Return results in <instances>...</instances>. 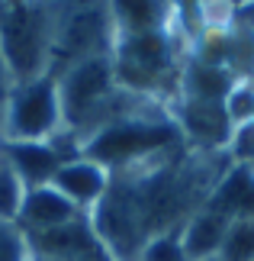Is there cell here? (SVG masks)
<instances>
[{
  "instance_id": "13",
  "label": "cell",
  "mask_w": 254,
  "mask_h": 261,
  "mask_svg": "<svg viewBox=\"0 0 254 261\" xmlns=\"http://www.w3.org/2000/svg\"><path fill=\"white\" fill-rule=\"evenodd\" d=\"M4 152L10 158V165L16 168V174L23 177L26 190L52 184L55 171L65 162V158L58 155L48 142H16V145H4Z\"/></svg>"
},
{
  "instance_id": "6",
  "label": "cell",
  "mask_w": 254,
  "mask_h": 261,
  "mask_svg": "<svg viewBox=\"0 0 254 261\" xmlns=\"http://www.w3.org/2000/svg\"><path fill=\"white\" fill-rule=\"evenodd\" d=\"M171 116L184 136V142L200 152H222L232 142V123L225 116L222 103L209 100H190V97H174L171 100Z\"/></svg>"
},
{
  "instance_id": "14",
  "label": "cell",
  "mask_w": 254,
  "mask_h": 261,
  "mask_svg": "<svg viewBox=\"0 0 254 261\" xmlns=\"http://www.w3.org/2000/svg\"><path fill=\"white\" fill-rule=\"evenodd\" d=\"M209 210L229 216V219H241V216H254V174L248 165H232L225 177L216 184L209 197Z\"/></svg>"
},
{
  "instance_id": "15",
  "label": "cell",
  "mask_w": 254,
  "mask_h": 261,
  "mask_svg": "<svg viewBox=\"0 0 254 261\" xmlns=\"http://www.w3.org/2000/svg\"><path fill=\"white\" fill-rule=\"evenodd\" d=\"M23 200H26V184L16 174V168L10 165L4 145H0V219H13L16 223Z\"/></svg>"
},
{
  "instance_id": "25",
  "label": "cell",
  "mask_w": 254,
  "mask_h": 261,
  "mask_svg": "<svg viewBox=\"0 0 254 261\" xmlns=\"http://www.w3.org/2000/svg\"><path fill=\"white\" fill-rule=\"evenodd\" d=\"M0 103H4V94H0Z\"/></svg>"
},
{
  "instance_id": "9",
  "label": "cell",
  "mask_w": 254,
  "mask_h": 261,
  "mask_svg": "<svg viewBox=\"0 0 254 261\" xmlns=\"http://www.w3.org/2000/svg\"><path fill=\"white\" fill-rule=\"evenodd\" d=\"M109 16H113V39H119L171 29L180 19V10L174 0H109Z\"/></svg>"
},
{
  "instance_id": "7",
  "label": "cell",
  "mask_w": 254,
  "mask_h": 261,
  "mask_svg": "<svg viewBox=\"0 0 254 261\" xmlns=\"http://www.w3.org/2000/svg\"><path fill=\"white\" fill-rule=\"evenodd\" d=\"M26 239L33 261H109L87 216H77L48 232H26Z\"/></svg>"
},
{
  "instance_id": "2",
  "label": "cell",
  "mask_w": 254,
  "mask_h": 261,
  "mask_svg": "<svg viewBox=\"0 0 254 261\" xmlns=\"http://www.w3.org/2000/svg\"><path fill=\"white\" fill-rule=\"evenodd\" d=\"M187 145L180 129L171 116V107L164 110H148V113H135L126 119H116L97 136H90L80 155L94 158L106 168V171H119V168L138 165L151 155L171 152V148Z\"/></svg>"
},
{
  "instance_id": "8",
  "label": "cell",
  "mask_w": 254,
  "mask_h": 261,
  "mask_svg": "<svg viewBox=\"0 0 254 261\" xmlns=\"http://www.w3.org/2000/svg\"><path fill=\"white\" fill-rule=\"evenodd\" d=\"M52 187L58 194H65L80 213H90V210L100 203V197L106 194L109 171L100 162H94V158L77 155V158L62 162V168H58L55 177H52Z\"/></svg>"
},
{
  "instance_id": "21",
  "label": "cell",
  "mask_w": 254,
  "mask_h": 261,
  "mask_svg": "<svg viewBox=\"0 0 254 261\" xmlns=\"http://www.w3.org/2000/svg\"><path fill=\"white\" fill-rule=\"evenodd\" d=\"M235 26H241V29H248V33H254V0H241V4H238Z\"/></svg>"
},
{
  "instance_id": "17",
  "label": "cell",
  "mask_w": 254,
  "mask_h": 261,
  "mask_svg": "<svg viewBox=\"0 0 254 261\" xmlns=\"http://www.w3.org/2000/svg\"><path fill=\"white\" fill-rule=\"evenodd\" d=\"M225 116H229V123L232 129H238V126H245L254 119V81L251 77H238L235 84H232V90L225 94Z\"/></svg>"
},
{
  "instance_id": "23",
  "label": "cell",
  "mask_w": 254,
  "mask_h": 261,
  "mask_svg": "<svg viewBox=\"0 0 254 261\" xmlns=\"http://www.w3.org/2000/svg\"><path fill=\"white\" fill-rule=\"evenodd\" d=\"M248 77H251V81H254V71H251V74H248Z\"/></svg>"
},
{
  "instance_id": "3",
  "label": "cell",
  "mask_w": 254,
  "mask_h": 261,
  "mask_svg": "<svg viewBox=\"0 0 254 261\" xmlns=\"http://www.w3.org/2000/svg\"><path fill=\"white\" fill-rule=\"evenodd\" d=\"M55 45V7L19 0L0 16V55L10 84H26L48 74Z\"/></svg>"
},
{
  "instance_id": "16",
  "label": "cell",
  "mask_w": 254,
  "mask_h": 261,
  "mask_svg": "<svg viewBox=\"0 0 254 261\" xmlns=\"http://www.w3.org/2000/svg\"><path fill=\"white\" fill-rule=\"evenodd\" d=\"M216 258H222V261H254V216L232 219L225 242H222Z\"/></svg>"
},
{
  "instance_id": "1",
  "label": "cell",
  "mask_w": 254,
  "mask_h": 261,
  "mask_svg": "<svg viewBox=\"0 0 254 261\" xmlns=\"http://www.w3.org/2000/svg\"><path fill=\"white\" fill-rule=\"evenodd\" d=\"M190 42L193 36L187 33L184 19H177L171 29H161V33L113 39L109 58H113L116 84L132 90V94L164 100L171 107V100L177 94L180 68L190 55Z\"/></svg>"
},
{
  "instance_id": "12",
  "label": "cell",
  "mask_w": 254,
  "mask_h": 261,
  "mask_svg": "<svg viewBox=\"0 0 254 261\" xmlns=\"http://www.w3.org/2000/svg\"><path fill=\"white\" fill-rule=\"evenodd\" d=\"M229 223H232L229 216H222V213H216V210H209V206L196 210V213H193L187 223L177 229L180 245H184L187 258L190 261H209V258H216L222 242H225Z\"/></svg>"
},
{
  "instance_id": "18",
  "label": "cell",
  "mask_w": 254,
  "mask_h": 261,
  "mask_svg": "<svg viewBox=\"0 0 254 261\" xmlns=\"http://www.w3.org/2000/svg\"><path fill=\"white\" fill-rule=\"evenodd\" d=\"M135 261H190L184 245H180V236L177 232H161V236H151Z\"/></svg>"
},
{
  "instance_id": "19",
  "label": "cell",
  "mask_w": 254,
  "mask_h": 261,
  "mask_svg": "<svg viewBox=\"0 0 254 261\" xmlns=\"http://www.w3.org/2000/svg\"><path fill=\"white\" fill-rule=\"evenodd\" d=\"M0 261H33L29 239L13 219H0Z\"/></svg>"
},
{
  "instance_id": "24",
  "label": "cell",
  "mask_w": 254,
  "mask_h": 261,
  "mask_svg": "<svg viewBox=\"0 0 254 261\" xmlns=\"http://www.w3.org/2000/svg\"><path fill=\"white\" fill-rule=\"evenodd\" d=\"M209 261H222V258H209Z\"/></svg>"
},
{
  "instance_id": "11",
  "label": "cell",
  "mask_w": 254,
  "mask_h": 261,
  "mask_svg": "<svg viewBox=\"0 0 254 261\" xmlns=\"http://www.w3.org/2000/svg\"><path fill=\"white\" fill-rule=\"evenodd\" d=\"M238 81L235 71L212 62H203L196 55H187L180 68V81L174 97H190V100H209V103H225V94Z\"/></svg>"
},
{
  "instance_id": "10",
  "label": "cell",
  "mask_w": 254,
  "mask_h": 261,
  "mask_svg": "<svg viewBox=\"0 0 254 261\" xmlns=\"http://www.w3.org/2000/svg\"><path fill=\"white\" fill-rule=\"evenodd\" d=\"M77 216H87L71 203L65 194H58L52 184H42V187H29L26 190V200L19 206V216L16 223L23 232H48V229H58L71 223Z\"/></svg>"
},
{
  "instance_id": "5",
  "label": "cell",
  "mask_w": 254,
  "mask_h": 261,
  "mask_svg": "<svg viewBox=\"0 0 254 261\" xmlns=\"http://www.w3.org/2000/svg\"><path fill=\"white\" fill-rule=\"evenodd\" d=\"M62 129L55 74L13 84L0 103V145L16 142H48Z\"/></svg>"
},
{
  "instance_id": "26",
  "label": "cell",
  "mask_w": 254,
  "mask_h": 261,
  "mask_svg": "<svg viewBox=\"0 0 254 261\" xmlns=\"http://www.w3.org/2000/svg\"><path fill=\"white\" fill-rule=\"evenodd\" d=\"M251 123H254V119H251Z\"/></svg>"
},
{
  "instance_id": "22",
  "label": "cell",
  "mask_w": 254,
  "mask_h": 261,
  "mask_svg": "<svg viewBox=\"0 0 254 261\" xmlns=\"http://www.w3.org/2000/svg\"><path fill=\"white\" fill-rule=\"evenodd\" d=\"M10 87H13V84H10V74H7V65H4V55H0V94L7 97V90H10Z\"/></svg>"
},
{
  "instance_id": "4",
  "label": "cell",
  "mask_w": 254,
  "mask_h": 261,
  "mask_svg": "<svg viewBox=\"0 0 254 261\" xmlns=\"http://www.w3.org/2000/svg\"><path fill=\"white\" fill-rule=\"evenodd\" d=\"M109 48H113L109 0H62L55 7V45L48 74H58L84 58L109 55Z\"/></svg>"
},
{
  "instance_id": "20",
  "label": "cell",
  "mask_w": 254,
  "mask_h": 261,
  "mask_svg": "<svg viewBox=\"0 0 254 261\" xmlns=\"http://www.w3.org/2000/svg\"><path fill=\"white\" fill-rule=\"evenodd\" d=\"M229 158L235 165H254V123H245L232 133V142H229Z\"/></svg>"
}]
</instances>
